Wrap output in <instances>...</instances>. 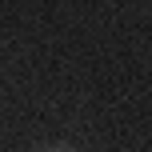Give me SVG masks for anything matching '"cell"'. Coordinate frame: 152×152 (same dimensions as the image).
I'll list each match as a JSON object with an SVG mask.
<instances>
[{
    "instance_id": "cell-1",
    "label": "cell",
    "mask_w": 152,
    "mask_h": 152,
    "mask_svg": "<svg viewBox=\"0 0 152 152\" xmlns=\"http://www.w3.org/2000/svg\"><path fill=\"white\" fill-rule=\"evenodd\" d=\"M44 152H72V148H44Z\"/></svg>"
}]
</instances>
